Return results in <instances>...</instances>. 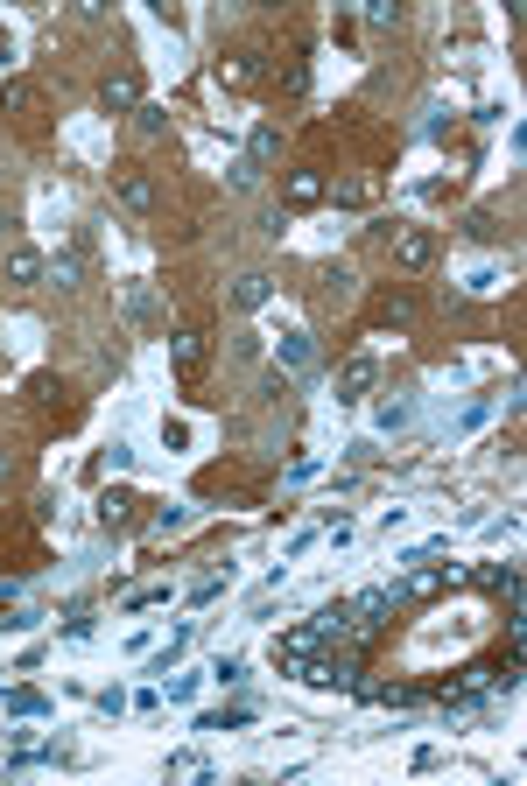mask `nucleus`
I'll return each mask as SVG.
<instances>
[{"mask_svg":"<svg viewBox=\"0 0 527 786\" xmlns=\"http://www.w3.org/2000/svg\"><path fill=\"white\" fill-rule=\"evenodd\" d=\"M394 267H401V274H429V267H436V239H429L422 225H401V232H394Z\"/></svg>","mask_w":527,"mask_h":786,"instance_id":"1","label":"nucleus"},{"mask_svg":"<svg viewBox=\"0 0 527 786\" xmlns=\"http://www.w3.org/2000/svg\"><path fill=\"white\" fill-rule=\"evenodd\" d=\"M99 106H106V113H134V106H141V78H134V71H106Z\"/></svg>","mask_w":527,"mask_h":786,"instance_id":"2","label":"nucleus"},{"mask_svg":"<svg viewBox=\"0 0 527 786\" xmlns=\"http://www.w3.org/2000/svg\"><path fill=\"white\" fill-rule=\"evenodd\" d=\"M310 653H317V625H310V632H282V639H275V660H282V674H296V681H303Z\"/></svg>","mask_w":527,"mask_h":786,"instance_id":"3","label":"nucleus"},{"mask_svg":"<svg viewBox=\"0 0 527 786\" xmlns=\"http://www.w3.org/2000/svg\"><path fill=\"white\" fill-rule=\"evenodd\" d=\"M373 379H380V365H373L366 351H359V358H345V372H338V401H366Z\"/></svg>","mask_w":527,"mask_h":786,"instance_id":"4","label":"nucleus"},{"mask_svg":"<svg viewBox=\"0 0 527 786\" xmlns=\"http://www.w3.org/2000/svg\"><path fill=\"white\" fill-rule=\"evenodd\" d=\"M282 197L303 211V204H324V197H331V183H324L317 169H289V176H282Z\"/></svg>","mask_w":527,"mask_h":786,"instance_id":"5","label":"nucleus"},{"mask_svg":"<svg viewBox=\"0 0 527 786\" xmlns=\"http://www.w3.org/2000/svg\"><path fill=\"white\" fill-rule=\"evenodd\" d=\"M169 358H176V372H183V379H197V372H204V358H211V344H204L197 330H183V337H169Z\"/></svg>","mask_w":527,"mask_h":786,"instance_id":"6","label":"nucleus"},{"mask_svg":"<svg viewBox=\"0 0 527 786\" xmlns=\"http://www.w3.org/2000/svg\"><path fill=\"white\" fill-rule=\"evenodd\" d=\"M120 204H127V211H155V183H148V169H134V162L120 169Z\"/></svg>","mask_w":527,"mask_h":786,"instance_id":"7","label":"nucleus"},{"mask_svg":"<svg viewBox=\"0 0 527 786\" xmlns=\"http://www.w3.org/2000/svg\"><path fill=\"white\" fill-rule=\"evenodd\" d=\"M36 281H43V253L36 246H15L8 253V288H36Z\"/></svg>","mask_w":527,"mask_h":786,"instance_id":"8","label":"nucleus"},{"mask_svg":"<svg viewBox=\"0 0 527 786\" xmlns=\"http://www.w3.org/2000/svg\"><path fill=\"white\" fill-rule=\"evenodd\" d=\"M310 358H317V351H310V337H303V330H282L275 365H282V372H310Z\"/></svg>","mask_w":527,"mask_h":786,"instance_id":"9","label":"nucleus"},{"mask_svg":"<svg viewBox=\"0 0 527 786\" xmlns=\"http://www.w3.org/2000/svg\"><path fill=\"white\" fill-rule=\"evenodd\" d=\"M134 506H141V499H134V492H120V485H113V492H99V527H134Z\"/></svg>","mask_w":527,"mask_h":786,"instance_id":"10","label":"nucleus"},{"mask_svg":"<svg viewBox=\"0 0 527 786\" xmlns=\"http://www.w3.org/2000/svg\"><path fill=\"white\" fill-rule=\"evenodd\" d=\"M387 604H394L387 590H366V597L352 604V625H359V632H380V625H387Z\"/></svg>","mask_w":527,"mask_h":786,"instance_id":"11","label":"nucleus"},{"mask_svg":"<svg viewBox=\"0 0 527 786\" xmlns=\"http://www.w3.org/2000/svg\"><path fill=\"white\" fill-rule=\"evenodd\" d=\"M268 295H275V281H268V274H239V281H232V309H260Z\"/></svg>","mask_w":527,"mask_h":786,"instance_id":"12","label":"nucleus"},{"mask_svg":"<svg viewBox=\"0 0 527 786\" xmlns=\"http://www.w3.org/2000/svg\"><path fill=\"white\" fill-rule=\"evenodd\" d=\"M0 113H36V85L29 78H8V85H0Z\"/></svg>","mask_w":527,"mask_h":786,"instance_id":"13","label":"nucleus"},{"mask_svg":"<svg viewBox=\"0 0 527 786\" xmlns=\"http://www.w3.org/2000/svg\"><path fill=\"white\" fill-rule=\"evenodd\" d=\"M43 274H50L57 288H78V274H85V260H78V253H57V260H43Z\"/></svg>","mask_w":527,"mask_h":786,"instance_id":"14","label":"nucleus"},{"mask_svg":"<svg viewBox=\"0 0 527 786\" xmlns=\"http://www.w3.org/2000/svg\"><path fill=\"white\" fill-rule=\"evenodd\" d=\"M275 155H282V134H275V127H260V134H253V148H246V162H253V169H268Z\"/></svg>","mask_w":527,"mask_h":786,"instance_id":"15","label":"nucleus"},{"mask_svg":"<svg viewBox=\"0 0 527 786\" xmlns=\"http://www.w3.org/2000/svg\"><path fill=\"white\" fill-rule=\"evenodd\" d=\"M134 127H141V134H148V141H155V134H162V127H169V113H162V106H155V99H141V106H134Z\"/></svg>","mask_w":527,"mask_h":786,"instance_id":"16","label":"nucleus"},{"mask_svg":"<svg viewBox=\"0 0 527 786\" xmlns=\"http://www.w3.org/2000/svg\"><path fill=\"white\" fill-rule=\"evenodd\" d=\"M246 78H253L246 57H218V85H246Z\"/></svg>","mask_w":527,"mask_h":786,"instance_id":"17","label":"nucleus"},{"mask_svg":"<svg viewBox=\"0 0 527 786\" xmlns=\"http://www.w3.org/2000/svg\"><path fill=\"white\" fill-rule=\"evenodd\" d=\"M380 316H387V323H415V295H387Z\"/></svg>","mask_w":527,"mask_h":786,"instance_id":"18","label":"nucleus"},{"mask_svg":"<svg viewBox=\"0 0 527 786\" xmlns=\"http://www.w3.org/2000/svg\"><path fill=\"white\" fill-rule=\"evenodd\" d=\"M366 22H373V29H394V22H401V8H394V0H373Z\"/></svg>","mask_w":527,"mask_h":786,"instance_id":"19","label":"nucleus"},{"mask_svg":"<svg viewBox=\"0 0 527 786\" xmlns=\"http://www.w3.org/2000/svg\"><path fill=\"white\" fill-rule=\"evenodd\" d=\"M8 709H15V716H36V709H43V695H29V688H15V695H8Z\"/></svg>","mask_w":527,"mask_h":786,"instance_id":"20","label":"nucleus"},{"mask_svg":"<svg viewBox=\"0 0 527 786\" xmlns=\"http://www.w3.org/2000/svg\"><path fill=\"white\" fill-rule=\"evenodd\" d=\"M8 471H15V464H8V450H0V478H8Z\"/></svg>","mask_w":527,"mask_h":786,"instance_id":"21","label":"nucleus"}]
</instances>
